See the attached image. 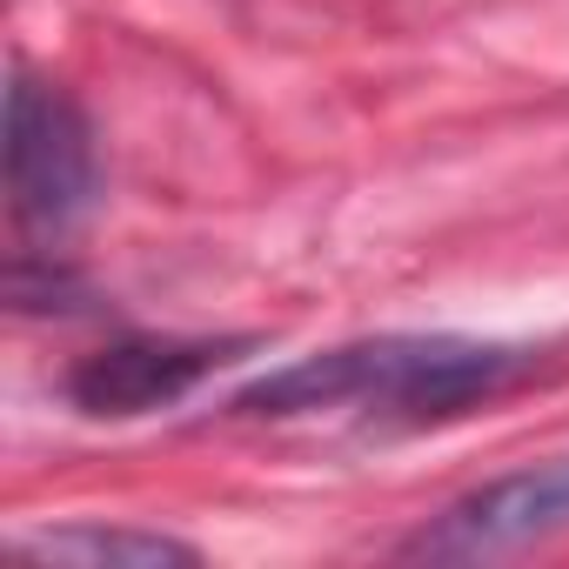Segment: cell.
I'll list each match as a JSON object with an SVG mask.
<instances>
[{
    "instance_id": "3957f363",
    "label": "cell",
    "mask_w": 569,
    "mask_h": 569,
    "mask_svg": "<svg viewBox=\"0 0 569 569\" xmlns=\"http://www.w3.org/2000/svg\"><path fill=\"white\" fill-rule=\"evenodd\" d=\"M556 529H569V456L509 469V476L456 496L442 516H429L402 542V556L409 562H489V556H516Z\"/></svg>"
},
{
    "instance_id": "6da1fadb",
    "label": "cell",
    "mask_w": 569,
    "mask_h": 569,
    "mask_svg": "<svg viewBox=\"0 0 569 569\" xmlns=\"http://www.w3.org/2000/svg\"><path fill=\"white\" fill-rule=\"evenodd\" d=\"M529 369V349L476 336H369L289 369H268L234 396V416H322V409H396L456 416Z\"/></svg>"
},
{
    "instance_id": "5b68a950",
    "label": "cell",
    "mask_w": 569,
    "mask_h": 569,
    "mask_svg": "<svg viewBox=\"0 0 569 569\" xmlns=\"http://www.w3.org/2000/svg\"><path fill=\"white\" fill-rule=\"evenodd\" d=\"M21 562H74V569H168V562H201L194 542L161 536V529H108V522H61L41 536L14 542Z\"/></svg>"
},
{
    "instance_id": "7a4b0ae2",
    "label": "cell",
    "mask_w": 569,
    "mask_h": 569,
    "mask_svg": "<svg viewBox=\"0 0 569 569\" xmlns=\"http://www.w3.org/2000/svg\"><path fill=\"white\" fill-rule=\"evenodd\" d=\"M8 194L28 228H74L101 194V154L88 114L28 68L8 88Z\"/></svg>"
},
{
    "instance_id": "277c9868",
    "label": "cell",
    "mask_w": 569,
    "mask_h": 569,
    "mask_svg": "<svg viewBox=\"0 0 569 569\" xmlns=\"http://www.w3.org/2000/svg\"><path fill=\"white\" fill-rule=\"evenodd\" d=\"M248 342H181V336H161V342H114L101 356H88L74 376H68V396L74 409L88 416H148V409H168L181 396H194L214 369H228Z\"/></svg>"
}]
</instances>
